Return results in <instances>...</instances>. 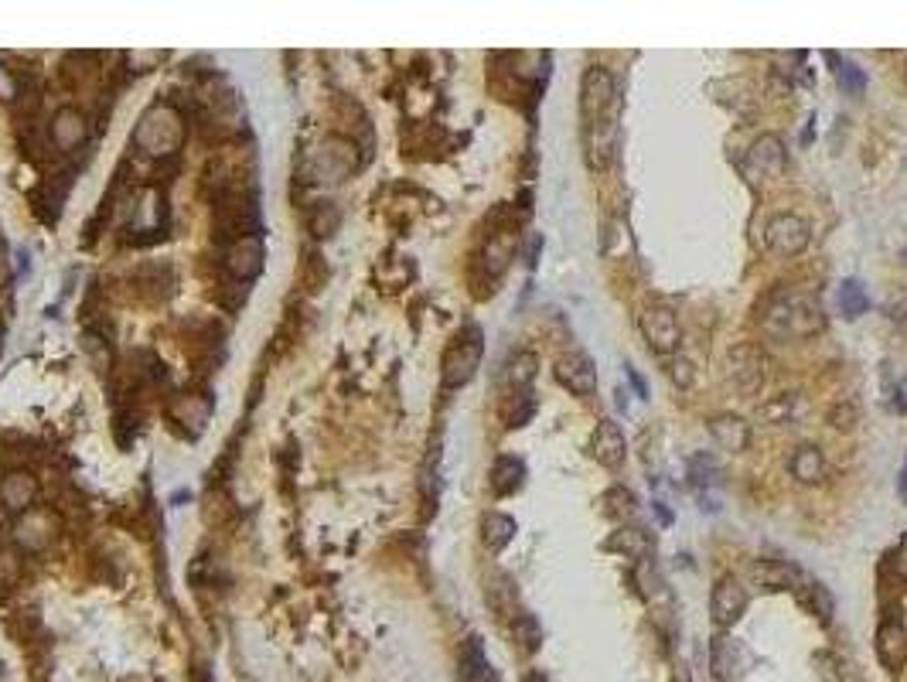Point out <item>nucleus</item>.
Segmentation results:
<instances>
[{
    "instance_id": "nucleus-1",
    "label": "nucleus",
    "mask_w": 907,
    "mask_h": 682,
    "mask_svg": "<svg viewBox=\"0 0 907 682\" xmlns=\"http://www.w3.org/2000/svg\"><path fill=\"white\" fill-rule=\"evenodd\" d=\"M614 96H618V86H614L611 72L604 65H590L584 72V82H580V116H584L587 161L597 171L607 164L614 144V123H611Z\"/></svg>"
},
{
    "instance_id": "nucleus-2",
    "label": "nucleus",
    "mask_w": 907,
    "mask_h": 682,
    "mask_svg": "<svg viewBox=\"0 0 907 682\" xmlns=\"http://www.w3.org/2000/svg\"><path fill=\"white\" fill-rule=\"evenodd\" d=\"M764 328L778 338H815L826 331V307L809 290H778L764 307Z\"/></svg>"
},
{
    "instance_id": "nucleus-3",
    "label": "nucleus",
    "mask_w": 907,
    "mask_h": 682,
    "mask_svg": "<svg viewBox=\"0 0 907 682\" xmlns=\"http://www.w3.org/2000/svg\"><path fill=\"white\" fill-rule=\"evenodd\" d=\"M188 137V123L185 113L174 103H154L151 110H144V116L133 127V147L147 157H174L181 151Z\"/></svg>"
},
{
    "instance_id": "nucleus-4",
    "label": "nucleus",
    "mask_w": 907,
    "mask_h": 682,
    "mask_svg": "<svg viewBox=\"0 0 907 682\" xmlns=\"http://www.w3.org/2000/svg\"><path fill=\"white\" fill-rule=\"evenodd\" d=\"M355 168H359V147L345 133H328L307 154V174H311V181H321V185H338V181L352 178Z\"/></svg>"
},
{
    "instance_id": "nucleus-5",
    "label": "nucleus",
    "mask_w": 907,
    "mask_h": 682,
    "mask_svg": "<svg viewBox=\"0 0 907 682\" xmlns=\"http://www.w3.org/2000/svg\"><path fill=\"white\" fill-rule=\"evenodd\" d=\"M481 355H485V338H481L478 324H464L461 331L454 335V341L447 345L444 359H440V382L447 389H461L474 379L481 365Z\"/></svg>"
},
{
    "instance_id": "nucleus-6",
    "label": "nucleus",
    "mask_w": 907,
    "mask_h": 682,
    "mask_svg": "<svg viewBox=\"0 0 907 682\" xmlns=\"http://www.w3.org/2000/svg\"><path fill=\"white\" fill-rule=\"evenodd\" d=\"M58 532H62V519H58L55 509H28L24 515H18V522H14L11 529V539L14 546L24 553H45L48 546L58 539Z\"/></svg>"
},
{
    "instance_id": "nucleus-7",
    "label": "nucleus",
    "mask_w": 907,
    "mask_h": 682,
    "mask_svg": "<svg viewBox=\"0 0 907 682\" xmlns=\"http://www.w3.org/2000/svg\"><path fill=\"white\" fill-rule=\"evenodd\" d=\"M812 243V229L809 222L802 219V215L795 212H778L768 219V226H764V246L771 249V253L778 256H798L805 253Z\"/></svg>"
},
{
    "instance_id": "nucleus-8",
    "label": "nucleus",
    "mask_w": 907,
    "mask_h": 682,
    "mask_svg": "<svg viewBox=\"0 0 907 682\" xmlns=\"http://www.w3.org/2000/svg\"><path fill=\"white\" fill-rule=\"evenodd\" d=\"M638 324H642V335H645L648 345H652V352H659V355H676L679 352L682 328H679V318L669 311V307L648 304L642 311V318H638Z\"/></svg>"
},
{
    "instance_id": "nucleus-9",
    "label": "nucleus",
    "mask_w": 907,
    "mask_h": 682,
    "mask_svg": "<svg viewBox=\"0 0 907 682\" xmlns=\"http://www.w3.org/2000/svg\"><path fill=\"white\" fill-rule=\"evenodd\" d=\"M89 140V116L79 106H58L52 123H48V144L58 154H76Z\"/></svg>"
},
{
    "instance_id": "nucleus-10",
    "label": "nucleus",
    "mask_w": 907,
    "mask_h": 682,
    "mask_svg": "<svg viewBox=\"0 0 907 682\" xmlns=\"http://www.w3.org/2000/svg\"><path fill=\"white\" fill-rule=\"evenodd\" d=\"M723 376H727V382L737 389V393H744V396L757 393L764 382L761 352H757L754 345H734L727 355V362H723Z\"/></svg>"
},
{
    "instance_id": "nucleus-11",
    "label": "nucleus",
    "mask_w": 907,
    "mask_h": 682,
    "mask_svg": "<svg viewBox=\"0 0 907 682\" xmlns=\"http://www.w3.org/2000/svg\"><path fill=\"white\" fill-rule=\"evenodd\" d=\"M747 611V590L740 584L737 577H720L717 584H713V594H710V618L717 628H734L740 618H744Z\"/></svg>"
},
{
    "instance_id": "nucleus-12",
    "label": "nucleus",
    "mask_w": 907,
    "mask_h": 682,
    "mask_svg": "<svg viewBox=\"0 0 907 682\" xmlns=\"http://www.w3.org/2000/svg\"><path fill=\"white\" fill-rule=\"evenodd\" d=\"M785 164H788L785 140L775 137V133H764V137H757L754 144L747 147L744 168H747V174H751V181L778 178V174L785 171Z\"/></svg>"
},
{
    "instance_id": "nucleus-13",
    "label": "nucleus",
    "mask_w": 907,
    "mask_h": 682,
    "mask_svg": "<svg viewBox=\"0 0 907 682\" xmlns=\"http://www.w3.org/2000/svg\"><path fill=\"white\" fill-rule=\"evenodd\" d=\"M263 260V239L256 232L253 236H239L226 249V273L236 284H249V280H256L263 273Z\"/></svg>"
},
{
    "instance_id": "nucleus-14",
    "label": "nucleus",
    "mask_w": 907,
    "mask_h": 682,
    "mask_svg": "<svg viewBox=\"0 0 907 682\" xmlns=\"http://www.w3.org/2000/svg\"><path fill=\"white\" fill-rule=\"evenodd\" d=\"M553 376L573 396H594L597 393V369L584 352L560 355L556 365H553Z\"/></svg>"
},
{
    "instance_id": "nucleus-15",
    "label": "nucleus",
    "mask_w": 907,
    "mask_h": 682,
    "mask_svg": "<svg viewBox=\"0 0 907 682\" xmlns=\"http://www.w3.org/2000/svg\"><path fill=\"white\" fill-rule=\"evenodd\" d=\"M515 246H519L515 226H502V229L488 232L485 249H481V256H478L481 273H485L488 280H498V277H502V273L509 270L512 256H515Z\"/></svg>"
},
{
    "instance_id": "nucleus-16",
    "label": "nucleus",
    "mask_w": 907,
    "mask_h": 682,
    "mask_svg": "<svg viewBox=\"0 0 907 682\" xmlns=\"http://www.w3.org/2000/svg\"><path fill=\"white\" fill-rule=\"evenodd\" d=\"M38 478L31 471L24 468H11L0 478V505H4L7 512H18L24 515L28 509H35L38 502Z\"/></svg>"
},
{
    "instance_id": "nucleus-17",
    "label": "nucleus",
    "mask_w": 907,
    "mask_h": 682,
    "mask_svg": "<svg viewBox=\"0 0 907 682\" xmlns=\"http://www.w3.org/2000/svg\"><path fill=\"white\" fill-rule=\"evenodd\" d=\"M590 454H594V461L601 464L607 471H618L624 464V457H628V444H624V434L621 427L614 420H601L594 430V437H590Z\"/></svg>"
},
{
    "instance_id": "nucleus-18",
    "label": "nucleus",
    "mask_w": 907,
    "mask_h": 682,
    "mask_svg": "<svg viewBox=\"0 0 907 682\" xmlns=\"http://www.w3.org/2000/svg\"><path fill=\"white\" fill-rule=\"evenodd\" d=\"M877 659L887 665L890 672H901L907 665V628L897 614H890L884 625L877 628Z\"/></svg>"
},
{
    "instance_id": "nucleus-19",
    "label": "nucleus",
    "mask_w": 907,
    "mask_h": 682,
    "mask_svg": "<svg viewBox=\"0 0 907 682\" xmlns=\"http://www.w3.org/2000/svg\"><path fill=\"white\" fill-rule=\"evenodd\" d=\"M168 417L191 434H202L208 417H212V399H208V393H178L168 406Z\"/></svg>"
},
{
    "instance_id": "nucleus-20",
    "label": "nucleus",
    "mask_w": 907,
    "mask_h": 682,
    "mask_svg": "<svg viewBox=\"0 0 907 682\" xmlns=\"http://www.w3.org/2000/svg\"><path fill=\"white\" fill-rule=\"evenodd\" d=\"M686 471H689V485H693L696 498H700L703 512H713L717 505H713L710 488L720 485V464H717V457L706 454V451L693 454V457H689V468Z\"/></svg>"
},
{
    "instance_id": "nucleus-21",
    "label": "nucleus",
    "mask_w": 907,
    "mask_h": 682,
    "mask_svg": "<svg viewBox=\"0 0 907 682\" xmlns=\"http://www.w3.org/2000/svg\"><path fill=\"white\" fill-rule=\"evenodd\" d=\"M747 648L737 638H717L713 642V679L720 682H737L747 672Z\"/></svg>"
},
{
    "instance_id": "nucleus-22",
    "label": "nucleus",
    "mask_w": 907,
    "mask_h": 682,
    "mask_svg": "<svg viewBox=\"0 0 907 682\" xmlns=\"http://www.w3.org/2000/svg\"><path fill=\"white\" fill-rule=\"evenodd\" d=\"M710 437L717 440V447H723L727 454H744L747 444H751V427L744 423V417L717 413V417L710 420Z\"/></svg>"
},
{
    "instance_id": "nucleus-23",
    "label": "nucleus",
    "mask_w": 907,
    "mask_h": 682,
    "mask_svg": "<svg viewBox=\"0 0 907 682\" xmlns=\"http://www.w3.org/2000/svg\"><path fill=\"white\" fill-rule=\"evenodd\" d=\"M457 679L461 682H492V665H488L485 645H481L478 635H471L468 642L461 645L457 652Z\"/></svg>"
},
{
    "instance_id": "nucleus-24",
    "label": "nucleus",
    "mask_w": 907,
    "mask_h": 682,
    "mask_svg": "<svg viewBox=\"0 0 907 682\" xmlns=\"http://www.w3.org/2000/svg\"><path fill=\"white\" fill-rule=\"evenodd\" d=\"M754 580L761 587H768V590H795V594L805 587L802 570H795L792 563H778V560L757 563V567H754Z\"/></svg>"
},
{
    "instance_id": "nucleus-25",
    "label": "nucleus",
    "mask_w": 907,
    "mask_h": 682,
    "mask_svg": "<svg viewBox=\"0 0 907 682\" xmlns=\"http://www.w3.org/2000/svg\"><path fill=\"white\" fill-rule=\"evenodd\" d=\"M788 471L792 478H798L802 485H819L822 474H826V457L815 444H798L792 457H788Z\"/></svg>"
},
{
    "instance_id": "nucleus-26",
    "label": "nucleus",
    "mask_w": 907,
    "mask_h": 682,
    "mask_svg": "<svg viewBox=\"0 0 907 682\" xmlns=\"http://www.w3.org/2000/svg\"><path fill=\"white\" fill-rule=\"evenodd\" d=\"M604 550L624 553V556H631V560H645V556L652 553V532L642 526H621L614 536L604 539Z\"/></svg>"
},
{
    "instance_id": "nucleus-27",
    "label": "nucleus",
    "mask_w": 907,
    "mask_h": 682,
    "mask_svg": "<svg viewBox=\"0 0 907 682\" xmlns=\"http://www.w3.org/2000/svg\"><path fill=\"white\" fill-rule=\"evenodd\" d=\"M522 485H526V464H522L519 457H512V454H502L492 464V492L505 498V495L519 492Z\"/></svg>"
},
{
    "instance_id": "nucleus-28",
    "label": "nucleus",
    "mask_w": 907,
    "mask_h": 682,
    "mask_svg": "<svg viewBox=\"0 0 907 682\" xmlns=\"http://www.w3.org/2000/svg\"><path fill=\"white\" fill-rule=\"evenodd\" d=\"M515 539V519L505 512H485V519H481V543H485V550L492 553H502L505 546H509Z\"/></svg>"
},
{
    "instance_id": "nucleus-29",
    "label": "nucleus",
    "mask_w": 907,
    "mask_h": 682,
    "mask_svg": "<svg viewBox=\"0 0 907 682\" xmlns=\"http://www.w3.org/2000/svg\"><path fill=\"white\" fill-rule=\"evenodd\" d=\"M836 307L843 318H863V314L870 311V294L867 287L860 284V280H843V287H839L836 294Z\"/></svg>"
},
{
    "instance_id": "nucleus-30",
    "label": "nucleus",
    "mask_w": 907,
    "mask_h": 682,
    "mask_svg": "<svg viewBox=\"0 0 907 682\" xmlns=\"http://www.w3.org/2000/svg\"><path fill=\"white\" fill-rule=\"evenodd\" d=\"M836 69H832V76H836V82H839V89H843L846 96H863V89H867V72L860 69L856 62H843L836 52H829L826 55Z\"/></svg>"
},
{
    "instance_id": "nucleus-31",
    "label": "nucleus",
    "mask_w": 907,
    "mask_h": 682,
    "mask_svg": "<svg viewBox=\"0 0 907 682\" xmlns=\"http://www.w3.org/2000/svg\"><path fill=\"white\" fill-rule=\"evenodd\" d=\"M338 226H341V212L335 202H314L311 209H307V229H311L318 239L335 236Z\"/></svg>"
},
{
    "instance_id": "nucleus-32",
    "label": "nucleus",
    "mask_w": 907,
    "mask_h": 682,
    "mask_svg": "<svg viewBox=\"0 0 907 682\" xmlns=\"http://www.w3.org/2000/svg\"><path fill=\"white\" fill-rule=\"evenodd\" d=\"M532 417H536V396H532L529 389H515L509 396V403H505V427L519 430V427H526Z\"/></svg>"
},
{
    "instance_id": "nucleus-33",
    "label": "nucleus",
    "mask_w": 907,
    "mask_h": 682,
    "mask_svg": "<svg viewBox=\"0 0 907 682\" xmlns=\"http://www.w3.org/2000/svg\"><path fill=\"white\" fill-rule=\"evenodd\" d=\"M798 597H802V604L815 614V621L829 625V621H832V597H829V590H826V587L815 584V580H809V584L798 590Z\"/></svg>"
},
{
    "instance_id": "nucleus-34",
    "label": "nucleus",
    "mask_w": 907,
    "mask_h": 682,
    "mask_svg": "<svg viewBox=\"0 0 907 682\" xmlns=\"http://www.w3.org/2000/svg\"><path fill=\"white\" fill-rule=\"evenodd\" d=\"M512 638L519 642L522 652H536L539 642H543V631H539V621L532 618L529 611H519L512 618Z\"/></svg>"
},
{
    "instance_id": "nucleus-35",
    "label": "nucleus",
    "mask_w": 907,
    "mask_h": 682,
    "mask_svg": "<svg viewBox=\"0 0 907 682\" xmlns=\"http://www.w3.org/2000/svg\"><path fill=\"white\" fill-rule=\"evenodd\" d=\"M601 509H604L607 519H618V522L631 519V515H635V495H631L628 488L614 485L611 492L601 498Z\"/></svg>"
},
{
    "instance_id": "nucleus-36",
    "label": "nucleus",
    "mask_w": 907,
    "mask_h": 682,
    "mask_svg": "<svg viewBox=\"0 0 907 682\" xmlns=\"http://www.w3.org/2000/svg\"><path fill=\"white\" fill-rule=\"evenodd\" d=\"M536 355L532 352H519L509 365V382L515 389H529V382L536 379Z\"/></svg>"
},
{
    "instance_id": "nucleus-37",
    "label": "nucleus",
    "mask_w": 907,
    "mask_h": 682,
    "mask_svg": "<svg viewBox=\"0 0 907 682\" xmlns=\"http://www.w3.org/2000/svg\"><path fill=\"white\" fill-rule=\"evenodd\" d=\"M21 96V76L11 65L0 62V103H18Z\"/></svg>"
},
{
    "instance_id": "nucleus-38",
    "label": "nucleus",
    "mask_w": 907,
    "mask_h": 682,
    "mask_svg": "<svg viewBox=\"0 0 907 682\" xmlns=\"http://www.w3.org/2000/svg\"><path fill=\"white\" fill-rule=\"evenodd\" d=\"M669 379L676 382L679 389H686L689 382H693V362H686V359H672V362H669Z\"/></svg>"
},
{
    "instance_id": "nucleus-39",
    "label": "nucleus",
    "mask_w": 907,
    "mask_h": 682,
    "mask_svg": "<svg viewBox=\"0 0 907 682\" xmlns=\"http://www.w3.org/2000/svg\"><path fill=\"white\" fill-rule=\"evenodd\" d=\"M788 413H792V396H781L778 403H771V406H761V417H768L771 423H778V420H785Z\"/></svg>"
},
{
    "instance_id": "nucleus-40",
    "label": "nucleus",
    "mask_w": 907,
    "mask_h": 682,
    "mask_svg": "<svg viewBox=\"0 0 907 682\" xmlns=\"http://www.w3.org/2000/svg\"><path fill=\"white\" fill-rule=\"evenodd\" d=\"M161 58H164V55H157V52H130V55H127V62H130V65H137V72H151L154 65H161Z\"/></svg>"
},
{
    "instance_id": "nucleus-41",
    "label": "nucleus",
    "mask_w": 907,
    "mask_h": 682,
    "mask_svg": "<svg viewBox=\"0 0 907 682\" xmlns=\"http://www.w3.org/2000/svg\"><path fill=\"white\" fill-rule=\"evenodd\" d=\"M18 577V560H14L7 550H0V584H7V580Z\"/></svg>"
},
{
    "instance_id": "nucleus-42",
    "label": "nucleus",
    "mask_w": 907,
    "mask_h": 682,
    "mask_svg": "<svg viewBox=\"0 0 907 682\" xmlns=\"http://www.w3.org/2000/svg\"><path fill=\"white\" fill-rule=\"evenodd\" d=\"M890 410L894 413H907V382H897L894 396H890Z\"/></svg>"
},
{
    "instance_id": "nucleus-43",
    "label": "nucleus",
    "mask_w": 907,
    "mask_h": 682,
    "mask_svg": "<svg viewBox=\"0 0 907 682\" xmlns=\"http://www.w3.org/2000/svg\"><path fill=\"white\" fill-rule=\"evenodd\" d=\"M890 563H894V570H901V577H907V539L901 543V550L894 553V560Z\"/></svg>"
},
{
    "instance_id": "nucleus-44",
    "label": "nucleus",
    "mask_w": 907,
    "mask_h": 682,
    "mask_svg": "<svg viewBox=\"0 0 907 682\" xmlns=\"http://www.w3.org/2000/svg\"><path fill=\"white\" fill-rule=\"evenodd\" d=\"M628 382H631V386H635V389H638V396H642V399H648V386H645V379H642V376H638V372H635V369H628Z\"/></svg>"
},
{
    "instance_id": "nucleus-45",
    "label": "nucleus",
    "mask_w": 907,
    "mask_h": 682,
    "mask_svg": "<svg viewBox=\"0 0 907 682\" xmlns=\"http://www.w3.org/2000/svg\"><path fill=\"white\" fill-rule=\"evenodd\" d=\"M522 682H549L543 672H529V676H522Z\"/></svg>"
},
{
    "instance_id": "nucleus-46",
    "label": "nucleus",
    "mask_w": 907,
    "mask_h": 682,
    "mask_svg": "<svg viewBox=\"0 0 907 682\" xmlns=\"http://www.w3.org/2000/svg\"><path fill=\"white\" fill-rule=\"evenodd\" d=\"M901 498L907 502V461H904V471H901Z\"/></svg>"
},
{
    "instance_id": "nucleus-47",
    "label": "nucleus",
    "mask_w": 907,
    "mask_h": 682,
    "mask_svg": "<svg viewBox=\"0 0 907 682\" xmlns=\"http://www.w3.org/2000/svg\"><path fill=\"white\" fill-rule=\"evenodd\" d=\"M904 260H907V249H904Z\"/></svg>"
}]
</instances>
